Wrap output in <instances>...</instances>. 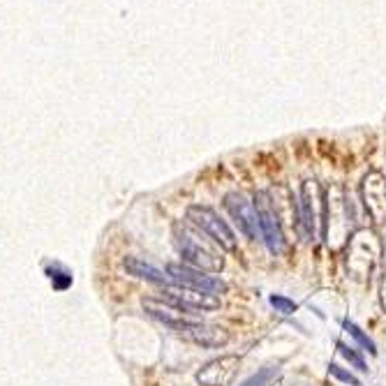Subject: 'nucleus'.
Listing matches in <instances>:
<instances>
[{
  "instance_id": "obj_5",
  "label": "nucleus",
  "mask_w": 386,
  "mask_h": 386,
  "mask_svg": "<svg viewBox=\"0 0 386 386\" xmlns=\"http://www.w3.org/2000/svg\"><path fill=\"white\" fill-rule=\"evenodd\" d=\"M238 366H241V359L236 354L217 356L213 361L203 363L199 373L194 375V380L201 386H229L236 380L238 370H241Z\"/></svg>"
},
{
  "instance_id": "obj_13",
  "label": "nucleus",
  "mask_w": 386,
  "mask_h": 386,
  "mask_svg": "<svg viewBox=\"0 0 386 386\" xmlns=\"http://www.w3.org/2000/svg\"><path fill=\"white\" fill-rule=\"evenodd\" d=\"M342 329H345V331L349 333V336H352V338L356 340V345H361L363 349H368V352L373 354V356H377V345L373 342V338L366 336V333H363L354 322H349V319H345V322H342Z\"/></svg>"
},
{
  "instance_id": "obj_11",
  "label": "nucleus",
  "mask_w": 386,
  "mask_h": 386,
  "mask_svg": "<svg viewBox=\"0 0 386 386\" xmlns=\"http://www.w3.org/2000/svg\"><path fill=\"white\" fill-rule=\"evenodd\" d=\"M123 268L130 273V275H137L141 280H148V282H155V285L164 287V285H171V278L164 275L160 268H155L153 264H146L144 259H137V257H128L123 259Z\"/></svg>"
},
{
  "instance_id": "obj_2",
  "label": "nucleus",
  "mask_w": 386,
  "mask_h": 386,
  "mask_svg": "<svg viewBox=\"0 0 386 386\" xmlns=\"http://www.w3.org/2000/svg\"><path fill=\"white\" fill-rule=\"evenodd\" d=\"M252 203H254V210H257L261 241L266 243L271 254H280L285 250V231H282L280 215L275 210V201L271 199L268 192H254Z\"/></svg>"
},
{
  "instance_id": "obj_14",
  "label": "nucleus",
  "mask_w": 386,
  "mask_h": 386,
  "mask_svg": "<svg viewBox=\"0 0 386 386\" xmlns=\"http://www.w3.org/2000/svg\"><path fill=\"white\" fill-rule=\"evenodd\" d=\"M338 352L342 354V359H345L349 366H354L356 370H361V373H368V366L366 361H363V356L356 352V349H352L349 345H345V342H338Z\"/></svg>"
},
{
  "instance_id": "obj_12",
  "label": "nucleus",
  "mask_w": 386,
  "mask_h": 386,
  "mask_svg": "<svg viewBox=\"0 0 386 386\" xmlns=\"http://www.w3.org/2000/svg\"><path fill=\"white\" fill-rule=\"evenodd\" d=\"M280 373V366L278 363H271V366H264V368H259L257 373H254L252 377H247L245 382H241L238 386H266L271 380H275Z\"/></svg>"
},
{
  "instance_id": "obj_10",
  "label": "nucleus",
  "mask_w": 386,
  "mask_h": 386,
  "mask_svg": "<svg viewBox=\"0 0 386 386\" xmlns=\"http://www.w3.org/2000/svg\"><path fill=\"white\" fill-rule=\"evenodd\" d=\"M141 305H144V310L148 312L150 317H155V319H160V322H164L169 329H171V326L180 324V322H185V315H190L187 310L178 308V305H173L169 301H164V298L144 296Z\"/></svg>"
},
{
  "instance_id": "obj_15",
  "label": "nucleus",
  "mask_w": 386,
  "mask_h": 386,
  "mask_svg": "<svg viewBox=\"0 0 386 386\" xmlns=\"http://www.w3.org/2000/svg\"><path fill=\"white\" fill-rule=\"evenodd\" d=\"M329 373L336 377L338 382H342V384H349V386H361V380L356 377L354 373H349V370H345L342 366H338V363H331L329 366Z\"/></svg>"
},
{
  "instance_id": "obj_6",
  "label": "nucleus",
  "mask_w": 386,
  "mask_h": 386,
  "mask_svg": "<svg viewBox=\"0 0 386 386\" xmlns=\"http://www.w3.org/2000/svg\"><path fill=\"white\" fill-rule=\"evenodd\" d=\"M224 208H227V213L234 217V222L238 224V229L245 234V238H250V241L261 238L257 210H254V203L247 199L245 194L229 192L227 196H224Z\"/></svg>"
},
{
  "instance_id": "obj_9",
  "label": "nucleus",
  "mask_w": 386,
  "mask_h": 386,
  "mask_svg": "<svg viewBox=\"0 0 386 386\" xmlns=\"http://www.w3.org/2000/svg\"><path fill=\"white\" fill-rule=\"evenodd\" d=\"M363 206H366L368 215L373 217V222L382 224L386 222V180L380 171H373L363 178Z\"/></svg>"
},
{
  "instance_id": "obj_16",
  "label": "nucleus",
  "mask_w": 386,
  "mask_h": 386,
  "mask_svg": "<svg viewBox=\"0 0 386 386\" xmlns=\"http://www.w3.org/2000/svg\"><path fill=\"white\" fill-rule=\"evenodd\" d=\"M268 301H271V305L280 312V315H294V312H296V303L291 301V298H287V296L271 294V298H268Z\"/></svg>"
},
{
  "instance_id": "obj_7",
  "label": "nucleus",
  "mask_w": 386,
  "mask_h": 386,
  "mask_svg": "<svg viewBox=\"0 0 386 386\" xmlns=\"http://www.w3.org/2000/svg\"><path fill=\"white\" fill-rule=\"evenodd\" d=\"M171 331H176V336H180L187 342H194L199 347H208V349H217L224 347L229 342V333L220 329V326H210V324H201V322H180L176 326H171Z\"/></svg>"
},
{
  "instance_id": "obj_1",
  "label": "nucleus",
  "mask_w": 386,
  "mask_h": 386,
  "mask_svg": "<svg viewBox=\"0 0 386 386\" xmlns=\"http://www.w3.org/2000/svg\"><path fill=\"white\" fill-rule=\"evenodd\" d=\"M173 238H176V247L180 257L187 266L199 268L203 273H220L224 266V259L220 250L222 247L215 241L196 229L192 222H176L173 224Z\"/></svg>"
},
{
  "instance_id": "obj_17",
  "label": "nucleus",
  "mask_w": 386,
  "mask_h": 386,
  "mask_svg": "<svg viewBox=\"0 0 386 386\" xmlns=\"http://www.w3.org/2000/svg\"><path fill=\"white\" fill-rule=\"evenodd\" d=\"M382 305H384V310H386V275H384V280H382Z\"/></svg>"
},
{
  "instance_id": "obj_8",
  "label": "nucleus",
  "mask_w": 386,
  "mask_h": 386,
  "mask_svg": "<svg viewBox=\"0 0 386 386\" xmlns=\"http://www.w3.org/2000/svg\"><path fill=\"white\" fill-rule=\"evenodd\" d=\"M162 298L183 310H217L220 308V298L215 294H203L190 287H180V285H164L162 287ZM192 315V312H190Z\"/></svg>"
},
{
  "instance_id": "obj_4",
  "label": "nucleus",
  "mask_w": 386,
  "mask_h": 386,
  "mask_svg": "<svg viewBox=\"0 0 386 386\" xmlns=\"http://www.w3.org/2000/svg\"><path fill=\"white\" fill-rule=\"evenodd\" d=\"M167 275L171 278L173 285L190 287L203 294H224L227 291V282L215 278L210 273H203L199 268H192L187 264H169L167 266Z\"/></svg>"
},
{
  "instance_id": "obj_3",
  "label": "nucleus",
  "mask_w": 386,
  "mask_h": 386,
  "mask_svg": "<svg viewBox=\"0 0 386 386\" xmlns=\"http://www.w3.org/2000/svg\"><path fill=\"white\" fill-rule=\"evenodd\" d=\"M187 222H192L196 229H201L210 241H215L222 250L236 252V236L227 222L208 206H190L187 208Z\"/></svg>"
}]
</instances>
